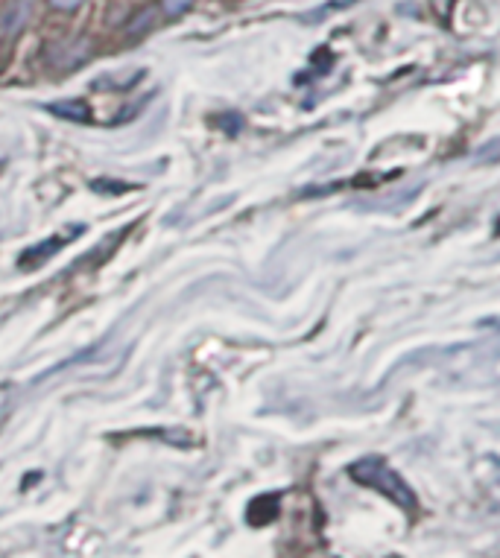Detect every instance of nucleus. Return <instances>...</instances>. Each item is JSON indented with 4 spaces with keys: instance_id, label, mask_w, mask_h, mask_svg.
<instances>
[{
    "instance_id": "obj_10",
    "label": "nucleus",
    "mask_w": 500,
    "mask_h": 558,
    "mask_svg": "<svg viewBox=\"0 0 500 558\" xmlns=\"http://www.w3.org/2000/svg\"><path fill=\"white\" fill-rule=\"evenodd\" d=\"M56 12H77L82 6V0H47Z\"/></svg>"
},
{
    "instance_id": "obj_1",
    "label": "nucleus",
    "mask_w": 500,
    "mask_h": 558,
    "mask_svg": "<svg viewBox=\"0 0 500 558\" xmlns=\"http://www.w3.org/2000/svg\"><path fill=\"white\" fill-rule=\"evenodd\" d=\"M348 477H351L354 483L381 491V494L389 497L398 509H404V512H416V494H413V488L404 483L401 474H398L395 468H389L386 459H381V456L357 459L354 465H348Z\"/></svg>"
},
{
    "instance_id": "obj_2",
    "label": "nucleus",
    "mask_w": 500,
    "mask_h": 558,
    "mask_svg": "<svg viewBox=\"0 0 500 558\" xmlns=\"http://www.w3.org/2000/svg\"><path fill=\"white\" fill-rule=\"evenodd\" d=\"M91 56V41L88 38H77V41H59L47 50V65L56 71H71L79 68L82 62H88Z\"/></svg>"
},
{
    "instance_id": "obj_8",
    "label": "nucleus",
    "mask_w": 500,
    "mask_h": 558,
    "mask_svg": "<svg viewBox=\"0 0 500 558\" xmlns=\"http://www.w3.org/2000/svg\"><path fill=\"white\" fill-rule=\"evenodd\" d=\"M196 0H161V12L167 15V18H179V15H185L188 9H191Z\"/></svg>"
},
{
    "instance_id": "obj_7",
    "label": "nucleus",
    "mask_w": 500,
    "mask_h": 558,
    "mask_svg": "<svg viewBox=\"0 0 500 558\" xmlns=\"http://www.w3.org/2000/svg\"><path fill=\"white\" fill-rule=\"evenodd\" d=\"M153 21H155L153 9H144V15L132 18L126 30H129V36H141V33H147V30H150V24H153Z\"/></svg>"
},
{
    "instance_id": "obj_9",
    "label": "nucleus",
    "mask_w": 500,
    "mask_h": 558,
    "mask_svg": "<svg viewBox=\"0 0 500 558\" xmlns=\"http://www.w3.org/2000/svg\"><path fill=\"white\" fill-rule=\"evenodd\" d=\"M91 187L94 190H103V193H126V190H135L132 185H126V182H91Z\"/></svg>"
},
{
    "instance_id": "obj_4",
    "label": "nucleus",
    "mask_w": 500,
    "mask_h": 558,
    "mask_svg": "<svg viewBox=\"0 0 500 558\" xmlns=\"http://www.w3.org/2000/svg\"><path fill=\"white\" fill-rule=\"evenodd\" d=\"M47 112L62 117V120L91 123V109H88V103H82V100H59V103H50Z\"/></svg>"
},
{
    "instance_id": "obj_5",
    "label": "nucleus",
    "mask_w": 500,
    "mask_h": 558,
    "mask_svg": "<svg viewBox=\"0 0 500 558\" xmlns=\"http://www.w3.org/2000/svg\"><path fill=\"white\" fill-rule=\"evenodd\" d=\"M65 243H68V237H56V240H50V243H39V246H33L27 255H21V266H39V263L47 261L50 255H56Z\"/></svg>"
},
{
    "instance_id": "obj_3",
    "label": "nucleus",
    "mask_w": 500,
    "mask_h": 558,
    "mask_svg": "<svg viewBox=\"0 0 500 558\" xmlns=\"http://www.w3.org/2000/svg\"><path fill=\"white\" fill-rule=\"evenodd\" d=\"M30 15H33V0H12V3H6L3 12H0L3 36H18L30 24Z\"/></svg>"
},
{
    "instance_id": "obj_6",
    "label": "nucleus",
    "mask_w": 500,
    "mask_h": 558,
    "mask_svg": "<svg viewBox=\"0 0 500 558\" xmlns=\"http://www.w3.org/2000/svg\"><path fill=\"white\" fill-rule=\"evenodd\" d=\"M255 512H264V523L272 521L278 515V497H261V500H255L249 506V515H255Z\"/></svg>"
},
{
    "instance_id": "obj_11",
    "label": "nucleus",
    "mask_w": 500,
    "mask_h": 558,
    "mask_svg": "<svg viewBox=\"0 0 500 558\" xmlns=\"http://www.w3.org/2000/svg\"><path fill=\"white\" fill-rule=\"evenodd\" d=\"M498 231H500V223H498Z\"/></svg>"
}]
</instances>
